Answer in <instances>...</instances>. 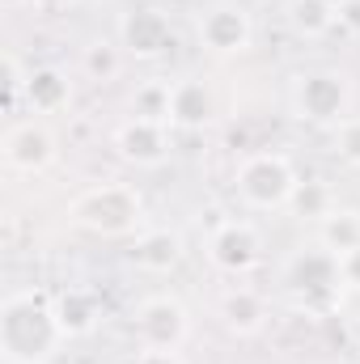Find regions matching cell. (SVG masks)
Returning <instances> with one entry per match:
<instances>
[{
  "instance_id": "1",
  "label": "cell",
  "mask_w": 360,
  "mask_h": 364,
  "mask_svg": "<svg viewBox=\"0 0 360 364\" xmlns=\"http://www.w3.org/2000/svg\"><path fill=\"white\" fill-rule=\"evenodd\" d=\"M68 343L55 296L43 288H21L0 301V360L4 364H51Z\"/></svg>"
},
{
  "instance_id": "2",
  "label": "cell",
  "mask_w": 360,
  "mask_h": 364,
  "mask_svg": "<svg viewBox=\"0 0 360 364\" xmlns=\"http://www.w3.org/2000/svg\"><path fill=\"white\" fill-rule=\"evenodd\" d=\"M68 220L90 237H136L149 229L144 195L132 182H93L68 203Z\"/></svg>"
},
{
  "instance_id": "3",
  "label": "cell",
  "mask_w": 360,
  "mask_h": 364,
  "mask_svg": "<svg viewBox=\"0 0 360 364\" xmlns=\"http://www.w3.org/2000/svg\"><path fill=\"white\" fill-rule=\"evenodd\" d=\"M297 182H301V174H297L292 157L280 149L246 153L233 170V191H238L242 208H250V212H284L292 203Z\"/></svg>"
},
{
  "instance_id": "4",
  "label": "cell",
  "mask_w": 360,
  "mask_h": 364,
  "mask_svg": "<svg viewBox=\"0 0 360 364\" xmlns=\"http://www.w3.org/2000/svg\"><path fill=\"white\" fill-rule=\"evenodd\" d=\"M292 114L314 127H335L348 119L352 106V85L339 68H309L292 81Z\"/></svg>"
},
{
  "instance_id": "5",
  "label": "cell",
  "mask_w": 360,
  "mask_h": 364,
  "mask_svg": "<svg viewBox=\"0 0 360 364\" xmlns=\"http://www.w3.org/2000/svg\"><path fill=\"white\" fill-rule=\"evenodd\" d=\"M195 38L212 55H246L255 47V17L242 0H212L195 17Z\"/></svg>"
},
{
  "instance_id": "6",
  "label": "cell",
  "mask_w": 360,
  "mask_h": 364,
  "mask_svg": "<svg viewBox=\"0 0 360 364\" xmlns=\"http://www.w3.org/2000/svg\"><path fill=\"white\" fill-rule=\"evenodd\" d=\"M132 331H136V348L182 352V343L191 339V314L179 296L153 292L132 309Z\"/></svg>"
},
{
  "instance_id": "7",
  "label": "cell",
  "mask_w": 360,
  "mask_h": 364,
  "mask_svg": "<svg viewBox=\"0 0 360 364\" xmlns=\"http://www.w3.org/2000/svg\"><path fill=\"white\" fill-rule=\"evenodd\" d=\"M0 157L13 174H26V178H38L55 166L60 157V140L55 132L43 123V119H17L4 136H0Z\"/></svg>"
},
{
  "instance_id": "8",
  "label": "cell",
  "mask_w": 360,
  "mask_h": 364,
  "mask_svg": "<svg viewBox=\"0 0 360 364\" xmlns=\"http://www.w3.org/2000/svg\"><path fill=\"white\" fill-rule=\"evenodd\" d=\"M119 47L132 60H162L174 47V21L162 4H136L119 13Z\"/></svg>"
},
{
  "instance_id": "9",
  "label": "cell",
  "mask_w": 360,
  "mask_h": 364,
  "mask_svg": "<svg viewBox=\"0 0 360 364\" xmlns=\"http://www.w3.org/2000/svg\"><path fill=\"white\" fill-rule=\"evenodd\" d=\"M208 259L225 275H246L263 259V233L250 220H221L208 237Z\"/></svg>"
},
{
  "instance_id": "10",
  "label": "cell",
  "mask_w": 360,
  "mask_h": 364,
  "mask_svg": "<svg viewBox=\"0 0 360 364\" xmlns=\"http://www.w3.org/2000/svg\"><path fill=\"white\" fill-rule=\"evenodd\" d=\"M170 149H174L170 123H162V119H136L132 114L127 123L115 127V153L136 170H162L170 161Z\"/></svg>"
},
{
  "instance_id": "11",
  "label": "cell",
  "mask_w": 360,
  "mask_h": 364,
  "mask_svg": "<svg viewBox=\"0 0 360 364\" xmlns=\"http://www.w3.org/2000/svg\"><path fill=\"white\" fill-rule=\"evenodd\" d=\"M284 279L301 292V296H327L335 292L344 279H348V267L339 255H331L327 246H309V250H297L288 263H284Z\"/></svg>"
},
{
  "instance_id": "12",
  "label": "cell",
  "mask_w": 360,
  "mask_h": 364,
  "mask_svg": "<svg viewBox=\"0 0 360 364\" xmlns=\"http://www.w3.org/2000/svg\"><path fill=\"white\" fill-rule=\"evenodd\" d=\"M216 318H221V326H225L229 335L250 339V335H259V331L268 326V318H271L268 314V296L255 292V288H246V284H233V288L221 292Z\"/></svg>"
},
{
  "instance_id": "13",
  "label": "cell",
  "mask_w": 360,
  "mask_h": 364,
  "mask_svg": "<svg viewBox=\"0 0 360 364\" xmlns=\"http://www.w3.org/2000/svg\"><path fill=\"white\" fill-rule=\"evenodd\" d=\"M186 246H182V233L179 229H162V225H149L144 233L132 237V259L140 272H153V275H170L182 263Z\"/></svg>"
},
{
  "instance_id": "14",
  "label": "cell",
  "mask_w": 360,
  "mask_h": 364,
  "mask_svg": "<svg viewBox=\"0 0 360 364\" xmlns=\"http://www.w3.org/2000/svg\"><path fill=\"white\" fill-rule=\"evenodd\" d=\"M21 102L30 106L34 119L60 114V110H68V102H73V77H68L64 68H55V64L30 68V81H26V97H21Z\"/></svg>"
},
{
  "instance_id": "15",
  "label": "cell",
  "mask_w": 360,
  "mask_h": 364,
  "mask_svg": "<svg viewBox=\"0 0 360 364\" xmlns=\"http://www.w3.org/2000/svg\"><path fill=\"white\" fill-rule=\"evenodd\" d=\"M216 114V102H212V90L199 81V77H182L170 90V127H182V132H199L208 127Z\"/></svg>"
},
{
  "instance_id": "16",
  "label": "cell",
  "mask_w": 360,
  "mask_h": 364,
  "mask_svg": "<svg viewBox=\"0 0 360 364\" xmlns=\"http://www.w3.org/2000/svg\"><path fill=\"white\" fill-rule=\"evenodd\" d=\"M55 296V314H60V326H64V335L68 339H85L97 331V322H102V305H97V296H93L90 288H60V292H51Z\"/></svg>"
},
{
  "instance_id": "17",
  "label": "cell",
  "mask_w": 360,
  "mask_h": 364,
  "mask_svg": "<svg viewBox=\"0 0 360 364\" xmlns=\"http://www.w3.org/2000/svg\"><path fill=\"white\" fill-rule=\"evenodd\" d=\"M318 246H327L331 255H339L344 263L360 255V208L335 203L322 220H318Z\"/></svg>"
},
{
  "instance_id": "18",
  "label": "cell",
  "mask_w": 360,
  "mask_h": 364,
  "mask_svg": "<svg viewBox=\"0 0 360 364\" xmlns=\"http://www.w3.org/2000/svg\"><path fill=\"white\" fill-rule=\"evenodd\" d=\"M284 17H288V30H292L297 38H309V43L327 38V34L339 26L335 0H288V4H284Z\"/></svg>"
},
{
  "instance_id": "19",
  "label": "cell",
  "mask_w": 360,
  "mask_h": 364,
  "mask_svg": "<svg viewBox=\"0 0 360 364\" xmlns=\"http://www.w3.org/2000/svg\"><path fill=\"white\" fill-rule=\"evenodd\" d=\"M123 47L119 43H110V38H90L85 43V51H81V73L97 81V85H106V81H115L119 73H123Z\"/></svg>"
},
{
  "instance_id": "20",
  "label": "cell",
  "mask_w": 360,
  "mask_h": 364,
  "mask_svg": "<svg viewBox=\"0 0 360 364\" xmlns=\"http://www.w3.org/2000/svg\"><path fill=\"white\" fill-rule=\"evenodd\" d=\"M170 90H174V81H162V77L140 81L136 93H132V114L136 119H162V123H170Z\"/></svg>"
},
{
  "instance_id": "21",
  "label": "cell",
  "mask_w": 360,
  "mask_h": 364,
  "mask_svg": "<svg viewBox=\"0 0 360 364\" xmlns=\"http://www.w3.org/2000/svg\"><path fill=\"white\" fill-rule=\"evenodd\" d=\"M335 208V195H331V186L322 178H309V182H297V191H292V203H288V212L292 216H301V220H322L327 212Z\"/></svg>"
},
{
  "instance_id": "22",
  "label": "cell",
  "mask_w": 360,
  "mask_h": 364,
  "mask_svg": "<svg viewBox=\"0 0 360 364\" xmlns=\"http://www.w3.org/2000/svg\"><path fill=\"white\" fill-rule=\"evenodd\" d=\"M335 157L360 170V114H348L344 123H335Z\"/></svg>"
},
{
  "instance_id": "23",
  "label": "cell",
  "mask_w": 360,
  "mask_h": 364,
  "mask_svg": "<svg viewBox=\"0 0 360 364\" xmlns=\"http://www.w3.org/2000/svg\"><path fill=\"white\" fill-rule=\"evenodd\" d=\"M26 81H30V73H21L17 55L9 51V55H4V97H9V106H13L17 97H26Z\"/></svg>"
},
{
  "instance_id": "24",
  "label": "cell",
  "mask_w": 360,
  "mask_h": 364,
  "mask_svg": "<svg viewBox=\"0 0 360 364\" xmlns=\"http://www.w3.org/2000/svg\"><path fill=\"white\" fill-rule=\"evenodd\" d=\"M335 9H339V30L360 38V0H335Z\"/></svg>"
},
{
  "instance_id": "25",
  "label": "cell",
  "mask_w": 360,
  "mask_h": 364,
  "mask_svg": "<svg viewBox=\"0 0 360 364\" xmlns=\"http://www.w3.org/2000/svg\"><path fill=\"white\" fill-rule=\"evenodd\" d=\"M127 364H186L182 352H157V348H136V356Z\"/></svg>"
},
{
  "instance_id": "26",
  "label": "cell",
  "mask_w": 360,
  "mask_h": 364,
  "mask_svg": "<svg viewBox=\"0 0 360 364\" xmlns=\"http://www.w3.org/2000/svg\"><path fill=\"white\" fill-rule=\"evenodd\" d=\"M77 0H30V9H38V13H64V9H73Z\"/></svg>"
},
{
  "instance_id": "27",
  "label": "cell",
  "mask_w": 360,
  "mask_h": 364,
  "mask_svg": "<svg viewBox=\"0 0 360 364\" xmlns=\"http://www.w3.org/2000/svg\"><path fill=\"white\" fill-rule=\"evenodd\" d=\"M26 4H30V0H0L4 13H17V9H26Z\"/></svg>"
}]
</instances>
